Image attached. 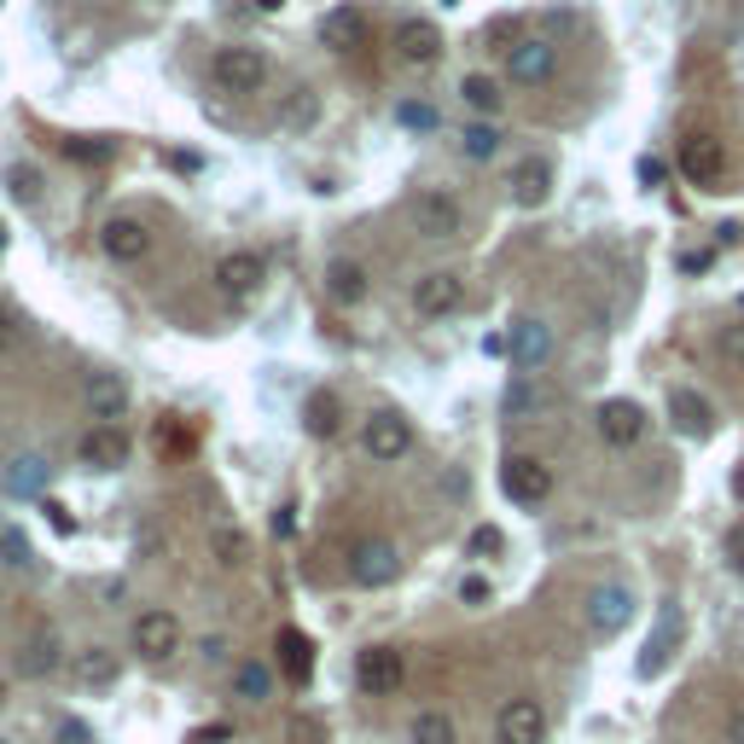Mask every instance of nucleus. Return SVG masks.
I'll return each mask as SVG.
<instances>
[{
	"label": "nucleus",
	"mask_w": 744,
	"mask_h": 744,
	"mask_svg": "<svg viewBox=\"0 0 744 744\" xmlns=\"http://www.w3.org/2000/svg\"><path fill=\"white\" fill-rule=\"evenodd\" d=\"M500 489H506L512 506H542L553 495V466H547V459H535V454H506Z\"/></svg>",
	"instance_id": "obj_1"
},
{
	"label": "nucleus",
	"mask_w": 744,
	"mask_h": 744,
	"mask_svg": "<svg viewBox=\"0 0 744 744\" xmlns=\"http://www.w3.org/2000/svg\"><path fill=\"white\" fill-rule=\"evenodd\" d=\"M210 76H216V88H227V93H256L268 82V53H262V47H221Z\"/></svg>",
	"instance_id": "obj_2"
},
{
	"label": "nucleus",
	"mask_w": 744,
	"mask_h": 744,
	"mask_svg": "<svg viewBox=\"0 0 744 744\" xmlns=\"http://www.w3.org/2000/svg\"><path fill=\"white\" fill-rule=\"evenodd\" d=\"M361 448H367L373 466H396V459L414 454V425L401 414H373L367 430H361Z\"/></svg>",
	"instance_id": "obj_3"
},
{
	"label": "nucleus",
	"mask_w": 744,
	"mask_h": 744,
	"mask_svg": "<svg viewBox=\"0 0 744 744\" xmlns=\"http://www.w3.org/2000/svg\"><path fill=\"white\" fill-rule=\"evenodd\" d=\"M401 576V553L390 542H355L349 547V582L355 587H390Z\"/></svg>",
	"instance_id": "obj_4"
},
{
	"label": "nucleus",
	"mask_w": 744,
	"mask_h": 744,
	"mask_svg": "<svg viewBox=\"0 0 744 744\" xmlns=\"http://www.w3.org/2000/svg\"><path fill=\"white\" fill-rule=\"evenodd\" d=\"M135 652L151 657V663H169L175 652H181V623H175V611H140L135 617Z\"/></svg>",
	"instance_id": "obj_5"
},
{
	"label": "nucleus",
	"mask_w": 744,
	"mask_h": 744,
	"mask_svg": "<svg viewBox=\"0 0 744 744\" xmlns=\"http://www.w3.org/2000/svg\"><path fill=\"white\" fill-rule=\"evenodd\" d=\"M675 163H681V175H686V181L715 187V181H722L727 151H722V140H715V135H704V128H692V135L681 140V151H675Z\"/></svg>",
	"instance_id": "obj_6"
},
{
	"label": "nucleus",
	"mask_w": 744,
	"mask_h": 744,
	"mask_svg": "<svg viewBox=\"0 0 744 744\" xmlns=\"http://www.w3.org/2000/svg\"><path fill=\"white\" fill-rule=\"evenodd\" d=\"M355 681H361V692H373V698H390V692L407 681V663H401L396 646H367L355 657Z\"/></svg>",
	"instance_id": "obj_7"
},
{
	"label": "nucleus",
	"mask_w": 744,
	"mask_h": 744,
	"mask_svg": "<svg viewBox=\"0 0 744 744\" xmlns=\"http://www.w3.org/2000/svg\"><path fill=\"white\" fill-rule=\"evenodd\" d=\"M459 297H466V279L448 274V268H436V274H419V279H414V315H425V320L454 315V309H459Z\"/></svg>",
	"instance_id": "obj_8"
},
{
	"label": "nucleus",
	"mask_w": 744,
	"mask_h": 744,
	"mask_svg": "<svg viewBox=\"0 0 744 744\" xmlns=\"http://www.w3.org/2000/svg\"><path fill=\"white\" fill-rule=\"evenodd\" d=\"M547 738V710L535 698H512L495 715V744H542Z\"/></svg>",
	"instance_id": "obj_9"
},
{
	"label": "nucleus",
	"mask_w": 744,
	"mask_h": 744,
	"mask_svg": "<svg viewBox=\"0 0 744 744\" xmlns=\"http://www.w3.org/2000/svg\"><path fill=\"white\" fill-rule=\"evenodd\" d=\"M594 425H599V436L611 448H634L639 436H646V407L628 401V396H611V401H599Z\"/></svg>",
	"instance_id": "obj_10"
},
{
	"label": "nucleus",
	"mask_w": 744,
	"mask_h": 744,
	"mask_svg": "<svg viewBox=\"0 0 744 744\" xmlns=\"http://www.w3.org/2000/svg\"><path fill=\"white\" fill-rule=\"evenodd\" d=\"M459 221H466V210H459V198L443 192V187H430L414 198V227L425 239H454L459 234Z\"/></svg>",
	"instance_id": "obj_11"
},
{
	"label": "nucleus",
	"mask_w": 744,
	"mask_h": 744,
	"mask_svg": "<svg viewBox=\"0 0 744 744\" xmlns=\"http://www.w3.org/2000/svg\"><path fill=\"white\" fill-rule=\"evenodd\" d=\"M628 617H634V594L623 582H605V587H594V594H587V628L594 634H623L628 628Z\"/></svg>",
	"instance_id": "obj_12"
},
{
	"label": "nucleus",
	"mask_w": 744,
	"mask_h": 744,
	"mask_svg": "<svg viewBox=\"0 0 744 744\" xmlns=\"http://www.w3.org/2000/svg\"><path fill=\"white\" fill-rule=\"evenodd\" d=\"M82 466L88 472H122L128 466V454H135V443H128V430L122 425H93L88 436H82Z\"/></svg>",
	"instance_id": "obj_13"
},
{
	"label": "nucleus",
	"mask_w": 744,
	"mask_h": 744,
	"mask_svg": "<svg viewBox=\"0 0 744 744\" xmlns=\"http://www.w3.org/2000/svg\"><path fill=\"white\" fill-rule=\"evenodd\" d=\"M99 250L111 256V262H140V256L151 250V234L140 216H111L106 227H99Z\"/></svg>",
	"instance_id": "obj_14"
},
{
	"label": "nucleus",
	"mask_w": 744,
	"mask_h": 744,
	"mask_svg": "<svg viewBox=\"0 0 744 744\" xmlns=\"http://www.w3.org/2000/svg\"><path fill=\"white\" fill-rule=\"evenodd\" d=\"M262 279H268V268H262V256H256V250H227L216 262V286L227 297H256V291H262Z\"/></svg>",
	"instance_id": "obj_15"
},
{
	"label": "nucleus",
	"mask_w": 744,
	"mask_h": 744,
	"mask_svg": "<svg viewBox=\"0 0 744 744\" xmlns=\"http://www.w3.org/2000/svg\"><path fill=\"white\" fill-rule=\"evenodd\" d=\"M506 355H512V367L518 373H535L553 355V331L542 326V320H512V338H506Z\"/></svg>",
	"instance_id": "obj_16"
},
{
	"label": "nucleus",
	"mask_w": 744,
	"mask_h": 744,
	"mask_svg": "<svg viewBox=\"0 0 744 744\" xmlns=\"http://www.w3.org/2000/svg\"><path fill=\"white\" fill-rule=\"evenodd\" d=\"M396 59L401 65H436L443 59V30L430 18H407L396 30Z\"/></svg>",
	"instance_id": "obj_17"
},
{
	"label": "nucleus",
	"mask_w": 744,
	"mask_h": 744,
	"mask_svg": "<svg viewBox=\"0 0 744 744\" xmlns=\"http://www.w3.org/2000/svg\"><path fill=\"white\" fill-rule=\"evenodd\" d=\"M320 41L331 53H355V47H367V12L361 7H331L320 18Z\"/></svg>",
	"instance_id": "obj_18"
},
{
	"label": "nucleus",
	"mask_w": 744,
	"mask_h": 744,
	"mask_svg": "<svg viewBox=\"0 0 744 744\" xmlns=\"http://www.w3.org/2000/svg\"><path fill=\"white\" fill-rule=\"evenodd\" d=\"M122 414H128V384H122V373H93L88 378V419L117 425Z\"/></svg>",
	"instance_id": "obj_19"
},
{
	"label": "nucleus",
	"mask_w": 744,
	"mask_h": 744,
	"mask_svg": "<svg viewBox=\"0 0 744 744\" xmlns=\"http://www.w3.org/2000/svg\"><path fill=\"white\" fill-rule=\"evenodd\" d=\"M506 76H512V82H524V88L547 82V76H553V47H547V41H518V47H506Z\"/></svg>",
	"instance_id": "obj_20"
},
{
	"label": "nucleus",
	"mask_w": 744,
	"mask_h": 744,
	"mask_svg": "<svg viewBox=\"0 0 744 744\" xmlns=\"http://www.w3.org/2000/svg\"><path fill=\"white\" fill-rule=\"evenodd\" d=\"M0 483H7V495H23V500L47 495V483H53V459H47V454H18Z\"/></svg>",
	"instance_id": "obj_21"
},
{
	"label": "nucleus",
	"mask_w": 744,
	"mask_h": 744,
	"mask_svg": "<svg viewBox=\"0 0 744 744\" xmlns=\"http://www.w3.org/2000/svg\"><path fill=\"white\" fill-rule=\"evenodd\" d=\"M553 401H558L553 384H542L535 373H518V384L506 390V419H535V414H547Z\"/></svg>",
	"instance_id": "obj_22"
},
{
	"label": "nucleus",
	"mask_w": 744,
	"mask_h": 744,
	"mask_svg": "<svg viewBox=\"0 0 744 744\" xmlns=\"http://www.w3.org/2000/svg\"><path fill=\"white\" fill-rule=\"evenodd\" d=\"M547 192H553V163L547 158H524L512 169V204L535 210V204H547Z\"/></svg>",
	"instance_id": "obj_23"
},
{
	"label": "nucleus",
	"mask_w": 744,
	"mask_h": 744,
	"mask_svg": "<svg viewBox=\"0 0 744 744\" xmlns=\"http://www.w3.org/2000/svg\"><path fill=\"white\" fill-rule=\"evenodd\" d=\"M669 414H675V425L686 430V436H710L715 430V407H710V396H698V390H669Z\"/></svg>",
	"instance_id": "obj_24"
},
{
	"label": "nucleus",
	"mask_w": 744,
	"mask_h": 744,
	"mask_svg": "<svg viewBox=\"0 0 744 744\" xmlns=\"http://www.w3.org/2000/svg\"><path fill=\"white\" fill-rule=\"evenodd\" d=\"M279 669H286L291 686H302L315 675V646H309V634H302V628H279Z\"/></svg>",
	"instance_id": "obj_25"
},
{
	"label": "nucleus",
	"mask_w": 744,
	"mask_h": 744,
	"mask_svg": "<svg viewBox=\"0 0 744 744\" xmlns=\"http://www.w3.org/2000/svg\"><path fill=\"white\" fill-rule=\"evenodd\" d=\"M326 297L344 302V309H349V302H361L367 297V268L349 262V256H338V262L326 268Z\"/></svg>",
	"instance_id": "obj_26"
},
{
	"label": "nucleus",
	"mask_w": 744,
	"mask_h": 744,
	"mask_svg": "<svg viewBox=\"0 0 744 744\" xmlns=\"http://www.w3.org/2000/svg\"><path fill=\"white\" fill-rule=\"evenodd\" d=\"M302 430H309V436H326V443H331V436L344 430V401L326 396V390H315L309 401H302Z\"/></svg>",
	"instance_id": "obj_27"
},
{
	"label": "nucleus",
	"mask_w": 744,
	"mask_h": 744,
	"mask_svg": "<svg viewBox=\"0 0 744 744\" xmlns=\"http://www.w3.org/2000/svg\"><path fill=\"white\" fill-rule=\"evenodd\" d=\"M76 681L82 686H111L117 681V657L106 646H88L82 657H76Z\"/></svg>",
	"instance_id": "obj_28"
},
{
	"label": "nucleus",
	"mask_w": 744,
	"mask_h": 744,
	"mask_svg": "<svg viewBox=\"0 0 744 744\" xmlns=\"http://www.w3.org/2000/svg\"><path fill=\"white\" fill-rule=\"evenodd\" d=\"M234 692L245 704H268L274 698V675L262 669V663H239V669H234Z\"/></svg>",
	"instance_id": "obj_29"
},
{
	"label": "nucleus",
	"mask_w": 744,
	"mask_h": 744,
	"mask_svg": "<svg viewBox=\"0 0 744 744\" xmlns=\"http://www.w3.org/2000/svg\"><path fill=\"white\" fill-rule=\"evenodd\" d=\"M286 744H331V727H326V715L291 710V715H286Z\"/></svg>",
	"instance_id": "obj_30"
},
{
	"label": "nucleus",
	"mask_w": 744,
	"mask_h": 744,
	"mask_svg": "<svg viewBox=\"0 0 744 744\" xmlns=\"http://www.w3.org/2000/svg\"><path fill=\"white\" fill-rule=\"evenodd\" d=\"M414 744H459L454 715H443V710H419V715H414Z\"/></svg>",
	"instance_id": "obj_31"
},
{
	"label": "nucleus",
	"mask_w": 744,
	"mask_h": 744,
	"mask_svg": "<svg viewBox=\"0 0 744 744\" xmlns=\"http://www.w3.org/2000/svg\"><path fill=\"white\" fill-rule=\"evenodd\" d=\"M459 93H466V106H472L477 117H495V111H500V82H495V76H466V82H459Z\"/></svg>",
	"instance_id": "obj_32"
},
{
	"label": "nucleus",
	"mask_w": 744,
	"mask_h": 744,
	"mask_svg": "<svg viewBox=\"0 0 744 744\" xmlns=\"http://www.w3.org/2000/svg\"><path fill=\"white\" fill-rule=\"evenodd\" d=\"M681 623H675V611H669V617H663L657 623V634L646 639V657H639V675H657L663 669V657H669V634H675Z\"/></svg>",
	"instance_id": "obj_33"
},
{
	"label": "nucleus",
	"mask_w": 744,
	"mask_h": 744,
	"mask_svg": "<svg viewBox=\"0 0 744 744\" xmlns=\"http://www.w3.org/2000/svg\"><path fill=\"white\" fill-rule=\"evenodd\" d=\"M23 669H30V675H53V669H59V639H53V634H36V639H30V657H23Z\"/></svg>",
	"instance_id": "obj_34"
},
{
	"label": "nucleus",
	"mask_w": 744,
	"mask_h": 744,
	"mask_svg": "<svg viewBox=\"0 0 744 744\" xmlns=\"http://www.w3.org/2000/svg\"><path fill=\"white\" fill-rule=\"evenodd\" d=\"M495 151H500V128L495 122H477V128H466V158H495Z\"/></svg>",
	"instance_id": "obj_35"
},
{
	"label": "nucleus",
	"mask_w": 744,
	"mask_h": 744,
	"mask_svg": "<svg viewBox=\"0 0 744 744\" xmlns=\"http://www.w3.org/2000/svg\"><path fill=\"white\" fill-rule=\"evenodd\" d=\"M7 187H12V198H18V204H36V192H41L36 163H12V169H7Z\"/></svg>",
	"instance_id": "obj_36"
},
{
	"label": "nucleus",
	"mask_w": 744,
	"mask_h": 744,
	"mask_svg": "<svg viewBox=\"0 0 744 744\" xmlns=\"http://www.w3.org/2000/svg\"><path fill=\"white\" fill-rule=\"evenodd\" d=\"M0 553H7V564H12V571H30V564H36V553H30V542H23V529H0Z\"/></svg>",
	"instance_id": "obj_37"
},
{
	"label": "nucleus",
	"mask_w": 744,
	"mask_h": 744,
	"mask_svg": "<svg viewBox=\"0 0 744 744\" xmlns=\"http://www.w3.org/2000/svg\"><path fill=\"white\" fill-rule=\"evenodd\" d=\"M210 547H216V564H227V571H234V564H245V535H239V529H216Z\"/></svg>",
	"instance_id": "obj_38"
},
{
	"label": "nucleus",
	"mask_w": 744,
	"mask_h": 744,
	"mask_svg": "<svg viewBox=\"0 0 744 744\" xmlns=\"http://www.w3.org/2000/svg\"><path fill=\"white\" fill-rule=\"evenodd\" d=\"M396 122H401V128H419V135H430V128H436V111L419 106V99H401V106H396Z\"/></svg>",
	"instance_id": "obj_39"
},
{
	"label": "nucleus",
	"mask_w": 744,
	"mask_h": 744,
	"mask_svg": "<svg viewBox=\"0 0 744 744\" xmlns=\"http://www.w3.org/2000/svg\"><path fill=\"white\" fill-rule=\"evenodd\" d=\"M309 117H315V88H297V93H291V106H286V122L302 128Z\"/></svg>",
	"instance_id": "obj_40"
},
{
	"label": "nucleus",
	"mask_w": 744,
	"mask_h": 744,
	"mask_svg": "<svg viewBox=\"0 0 744 744\" xmlns=\"http://www.w3.org/2000/svg\"><path fill=\"white\" fill-rule=\"evenodd\" d=\"M187 744H234V727H227V722H204V727L187 733Z\"/></svg>",
	"instance_id": "obj_41"
},
{
	"label": "nucleus",
	"mask_w": 744,
	"mask_h": 744,
	"mask_svg": "<svg viewBox=\"0 0 744 744\" xmlns=\"http://www.w3.org/2000/svg\"><path fill=\"white\" fill-rule=\"evenodd\" d=\"M489 553H500V529L483 524V529H472V558H489Z\"/></svg>",
	"instance_id": "obj_42"
},
{
	"label": "nucleus",
	"mask_w": 744,
	"mask_h": 744,
	"mask_svg": "<svg viewBox=\"0 0 744 744\" xmlns=\"http://www.w3.org/2000/svg\"><path fill=\"white\" fill-rule=\"evenodd\" d=\"M23 349V326L12 315H0V355H18Z\"/></svg>",
	"instance_id": "obj_43"
},
{
	"label": "nucleus",
	"mask_w": 744,
	"mask_h": 744,
	"mask_svg": "<svg viewBox=\"0 0 744 744\" xmlns=\"http://www.w3.org/2000/svg\"><path fill=\"white\" fill-rule=\"evenodd\" d=\"M59 744H93V727L70 715V722H59Z\"/></svg>",
	"instance_id": "obj_44"
},
{
	"label": "nucleus",
	"mask_w": 744,
	"mask_h": 744,
	"mask_svg": "<svg viewBox=\"0 0 744 744\" xmlns=\"http://www.w3.org/2000/svg\"><path fill=\"white\" fill-rule=\"evenodd\" d=\"M727 564L744 576V524H733V529H727Z\"/></svg>",
	"instance_id": "obj_45"
},
{
	"label": "nucleus",
	"mask_w": 744,
	"mask_h": 744,
	"mask_svg": "<svg viewBox=\"0 0 744 744\" xmlns=\"http://www.w3.org/2000/svg\"><path fill=\"white\" fill-rule=\"evenodd\" d=\"M459 599H466V605H483V599H489V582H483V576H466V582H459Z\"/></svg>",
	"instance_id": "obj_46"
},
{
	"label": "nucleus",
	"mask_w": 744,
	"mask_h": 744,
	"mask_svg": "<svg viewBox=\"0 0 744 744\" xmlns=\"http://www.w3.org/2000/svg\"><path fill=\"white\" fill-rule=\"evenodd\" d=\"M70 158H82V163H88V158H93V163H106V158H111V146H82V140H76V146H70Z\"/></svg>",
	"instance_id": "obj_47"
},
{
	"label": "nucleus",
	"mask_w": 744,
	"mask_h": 744,
	"mask_svg": "<svg viewBox=\"0 0 744 744\" xmlns=\"http://www.w3.org/2000/svg\"><path fill=\"white\" fill-rule=\"evenodd\" d=\"M169 169H181V175H192V169H198V151H169Z\"/></svg>",
	"instance_id": "obj_48"
},
{
	"label": "nucleus",
	"mask_w": 744,
	"mask_h": 744,
	"mask_svg": "<svg viewBox=\"0 0 744 744\" xmlns=\"http://www.w3.org/2000/svg\"><path fill=\"white\" fill-rule=\"evenodd\" d=\"M639 181L657 187V181H663V163H657V158H646V163H639Z\"/></svg>",
	"instance_id": "obj_49"
},
{
	"label": "nucleus",
	"mask_w": 744,
	"mask_h": 744,
	"mask_svg": "<svg viewBox=\"0 0 744 744\" xmlns=\"http://www.w3.org/2000/svg\"><path fill=\"white\" fill-rule=\"evenodd\" d=\"M727 744H744V710H733V722H727Z\"/></svg>",
	"instance_id": "obj_50"
},
{
	"label": "nucleus",
	"mask_w": 744,
	"mask_h": 744,
	"mask_svg": "<svg viewBox=\"0 0 744 744\" xmlns=\"http://www.w3.org/2000/svg\"><path fill=\"white\" fill-rule=\"evenodd\" d=\"M47 512H53V524H59V529H65V535H70V529H76V524H70V512H65V506H59V500H47Z\"/></svg>",
	"instance_id": "obj_51"
},
{
	"label": "nucleus",
	"mask_w": 744,
	"mask_h": 744,
	"mask_svg": "<svg viewBox=\"0 0 744 744\" xmlns=\"http://www.w3.org/2000/svg\"><path fill=\"white\" fill-rule=\"evenodd\" d=\"M256 7H262V12H279V7H286V0H256Z\"/></svg>",
	"instance_id": "obj_52"
},
{
	"label": "nucleus",
	"mask_w": 744,
	"mask_h": 744,
	"mask_svg": "<svg viewBox=\"0 0 744 744\" xmlns=\"http://www.w3.org/2000/svg\"><path fill=\"white\" fill-rule=\"evenodd\" d=\"M0 250H7V234H0Z\"/></svg>",
	"instance_id": "obj_53"
},
{
	"label": "nucleus",
	"mask_w": 744,
	"mask_h": 744,
	"mask_svg": "<svg viewBox=\"0 0 744 744\" xmlns=\"http://www.w3.org/2000/svg\"><path fill=\"white\" fill-rule=\"evenodd\" d=\"M0 744H7V738H0Z\"/></svg>",
	"instance_id": "obj_54"
},
{
	"label": "nucleus",
	"mask_w": 744,
	"mask_h": 744,
	"mask_svg": "<svg viewBox=\"0 0 744 744\" xmlns=\"http://www.w3.org/2000/svg\"><path fill=\"white\" fill-rule=\"evenodd\" d=\"M0 529H7V524H0Z\"/></svg>",
	"instance_id": "obj_55"
}]
</instances>
